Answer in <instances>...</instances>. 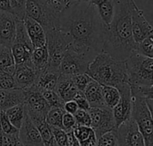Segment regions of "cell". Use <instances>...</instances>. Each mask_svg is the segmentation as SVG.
<instances>
[{
  "label": "cell",
  "instance_id": "6da1fadb",
  "mask_svg": "<svg viewBox=\"0 0 153 146\" xmlns=\"http://www.w3.org/2000/svg\"><path fill=\"white\" fill-rule=\"evenodd\" d=\"M58 29L71 37L70 47L75 51L91 59L102 52L106 25L91 3L74 1L59 13Z\"/></svg>",
  "mask_w": 153,
  "mask_h": 146
},
{
  "label": "cell",
  "instance_id": "7a4b0ae2",
  "mask_svg": "<svg viewBox=\"0 0 153 146\" xmlns=\"http://www.w3.org/2000/svg\"><path fill=\"white\" fill-rule=\"evenodd\" d=\"M135 4L134 0H114V13L110 23L106 26L102 52L117 60L125 61L135 50L131 22Z\"/></svg>",
  "mask_w": 153,
  "mask_h": 146
},
{
  "label": "cell",
  "instance_id": "3957f363",
  "mask_svg": "<svg viewBox=\"0 0 153 146\" xmlns=\"http://www.w3.org/2000/svg\"><path fill=\"white\" fill-rule=\"evenodd\" d=\"M86 74L101 85L117 87L127 83L126 62L117 60L107 53H99L90 63Z\"/></svg>",
  "mask_w": 153,
  "mask_h": 146
},
{
  "label": "cell",
  "instance_id": "277c9868",
  "mask_svg": "<svg viewBox=\"0 0 153 146\" xmlns=\"http://www.w3.org/2000/svg\"><path fill=\"white\" fill-rule=\"evenodd\" d=\"M125 62L130 86H153V58L134 52Z\"/></svg>",
  "mask_w": 153,
  "mask_h": 146
},
{
  "label": "cell",
  "instance_id": "5b68a950",
  "mask_svg": "<svg viewBox=\"0 0 153 146\" xmlns=\"http://www.w3.org/2000/svg\"><path fill=\"white\" fill-rule=\"evenodd\" d=\"M46 40L48 54V68L59 71L64 55L72 44V39L65 31L55 28L46 32Z\"/></svg>",
  "mask_w": 153,
  "mask_h": 146
},
{
  "label": "cell",
  "instance_id": "8992f818",
  "mask_svg": "<svg viewBox=\"0 0 153 146\" xmlns=\"http://www.w3.org/2000/svg\"><path fill=\"white\" fill-rule=\"evenodd\" d=\"M131 118L142 134L145 146H153L152 111L149 109L146 100L132 97Z\"/></svg>",
  "mask_w": 153,
  "mask_h": 146
},
{
  "label": "cell",
  "instance_id": "52a82bcc",
  "mask_svg": "<svg viewBox=\"0 0 153 146\" xmlns=\"http://www.w3.org/2000/svg\"><path fill=\"white\" fill-rule=\"evenodd\" d=\"M25 16L38 22L47 32L58 29L59 13L55 12L45 0H26Z\"/></svg>",
  "mask_w": 153,
  "mask_h": 146
},
{
  "label": "cell",
  "instance_id": "ba28073f",
  "mask_svg": "<svg viewBox=\"0 0 153 146\" xmlns=\"http://www.w3.org/2000/svg\"><path fill=\"white\" fill-rule=\"evenodd\" d=\"M11 50L15 65H32L30 58L33 47L27 34L23 20L17 19L15 39L11 46Z\"/></svg>",
  "mask_w": 153,
  "mask_h": 146
},
{
  "label": "cell",
  "instance_id": "9c48e42d",
  "mask_svg": "<svg viewBox=\"0 0 153 146\" xmlns=\"http://www.w3.org/2000/svg\"><path fill=\"white\" fill-rule=\"evenodd\" d=\"M24 90V106L26 113L30 120L46 118V115L50 107L42 96L41 91L35 85L25 88Z\"/></svg>",
  "mask_w": 153,
  "mask_h": 146
},
{
  "label": "cell",
  "instance_id": "30bf717a",
  "mask_svg": "<svg viewBox=\"0 0 153 146\" xmlns=\"http://www.w3.org/2000/svg\"><path fill=\"white\" fill-rule=\"evenodd\" d=\"M92 60L88 56L81 54L69 47L61 61L59 72L61 74L69 76L86 74L89 65Z\"/></svg>",
  "mask_w": 153,
  "mask_h": 146
},
{
  "label": "cell",
  "instance_id": "8fae6325",
  "mask_svg": "<svg viewBox=\"0 0 153 146\" xmlns=\"http://www.w3.org/2000/svg\"><path fill=\"white\" fill-rule=\"evenodd\" d=\"M91 118V127L99 138L102 135L116 130L112 109L107 106L93 107L88 110Z\"/></svg>",
  "mask_w": 153,
  "mask_h": 146
},
{
  "label": "cell",
  "instance_id": "7c38bea8",
  "mask_svg": "<svg viewBox=\"0 0 153 146\" xmlns=\"http://www.w3.org/2000/svg\"><path fill=\"white\" fill-rule=\"evenodd\" d=\"M119 93L120 98L117 105L112 109L113 117L116 124V129L127 121L131 118L132 111V95H131V87L128 83L119 84L116 87Z\"/></svg>",
  "mask_w": 153,
  "mask_h": 146
},
{
  "label": "cell",
  "instance_id": "4fadbf2b",
  "mask_svg": "<svg viewBox=\"0 0 153 146\" xmlns=\"http://www.w3.org/2000/svg\"><path fill=\"white\" fill-rule=\"evenodd\" d=\"M115 134L118 146H145L144 139L132 118L120 125Z\"/></svg>",
  "mask_w": 153,
  "mask_h": 146
},
{
  "label": "cell",
  "instance_id": "5bb4252c",
  "mask_svg": "<svg viewBox=\"0 0 153 146\" xmlns=\"http://www.w3.org/2000/svg\"><path fill=\"white\" fill-rule=\"evenodd\" d=\"M132 22V33L135 43H139L145 38L153 34V28L152 24L144 17L143 11L140 9L137 4L134 5L131 13Z\"/></svg>",
  "mask_w": 153,
  "mask_h": 146
},
{
  "label": "cell",
  "instance_id": "9a60e30c",
  "mask_svg": "<svg viewBox=\"0 0 153 146\" xmlns=\"http://www.w3.org/2000/svg\"><path fill=\"white\" fill-rule=\"evenodd\" d=\"M17 18L9 12L0 11V45L10 47L15 39Z\"/></svg>",
  "mask_w": 153,
  "mask_h": 146
},
{
  "label": "cell",
  "instance_id": "2e32d148",
  "mask_svg": "<svg viewBox=\"0 0 153 146\" xmlns=\"http://www.w3.org/2000/svg\"><path fill=\"white\" fill-rule=\"evenodd\" d=\"M18 137L22 146H44L38 128L30 119L27 113L21 127L19 128Z\"/></svg>",
  "mask_w": 153,
  "mask_h": 146
},
{
  "label": "cell",
  "instance_id": "e0dca14e",
  "mask_svg": "<svg viewBox=\"0 0 153 146\" xmlns=\"http://www.w3.org/2000/svg\"><path fill=\"white\" fill-rule=\"evenodd\" d=\"M39 73L34 69L32 65H15L13 74L16 88L25 89L35 84Z\"/></svg>",
  "mask_w": 153,
  "mask_h": 146
},
{
  "label": "cell",
  "instance_id": "ac0fdd59",
  "mask_svg": "<svg viewBox=\"0 0 153 146\" xmlns=\"http://www.w3.org/2000/svg\"><path fill=\"white\" fill-rule=\"evenodd\" d=\"M23 23L33 48L45 46L47 40L46 31L43 29V27L38 22L27 16L24 17Z\"/></svg>",
  "mask_w": 153,
  "mask_h": 146
},
{
  "label": "cell",
  "instance_id": "d6986e66",
  "mask_svg": "<svg viewBox=\"0 0 153 146\" xmlns=\"http://www.w3.org/2000/svg\"><path fill=\"white\" fill-rule=\"evenodd\" d=\"M54 91L57 93V95L61 98V100L65 102L68 101H72L78 92L75 87L72 76L61 74L58 77L56 85Z\"/></svg>",
  "mask_w": 153,
  "mask_h": 146
},
{
  "label": "cell",
  "instance_id": "ffe728a7",
  "mask_svg": "<svg viewBox=\"0 0 153 146\" xmlns=\"http://www.w3.org/2000/svg\"><path fill=\"white\" fill-rule=\"evenodd\" d=\"M24 102V90L20 88L0 90V110H6Z\"/></svg>",
  "mask_w": 153,
  "mask_h": 146
},
{
  "label": "cell",
  "instance_id": "44dd1931",
  "mask_svg": "<svg viewBox=\"0 0 153 146\" xmlns=\"http://www.w3.org/2000/svg\"><path fill=\"white\" fill-rule=\"evenodd\" d=\"M59 75H60L59 71L47 68L39 74L37 80L35 82V85L41 92L42 91H53L56 85Z\"/></svg>",
  "mask_w": 153,
  "mask_h": 146
},
{
  "label": "cell",
  "instance_id": "7402d4cb",
  "mask_svg": "<svg viewBox=\"0 0 153 146\" xmlns=\"http://www.w3.org/2000/svg\"><path fill=\"white\" fill-rule=\"evenodd\" d=\"M83 93L91 108L105 106L102 97V85L95 82L94 80H91L89 83V84L83 91Z\"/></svg>",
  "mask_w": 153,
  "mask_h": 146
},
{
  "label": "cell",
  "instance_id": "603a6c76",
  "mask_svg": "<svg viewBox=\"0 0 153 146\" xmlns=\"http://www.w3.org/2000/svg\"><path fill=\"white\" fill-rule=\"evenodd\" d=\"M88 2L96 7L100 19L108 26L114 13V0H88Z\"/></svg>",
  "mask_w": 153,
  "mask_h": 146
},
{
  "label": "cell",
  "instance_id": "cb8c5ba5",
  "mask_svg": "<svg viewBox=\"0 0 153 146\" xmlns=\"http://www.w3.org/2000/svg\"><path fill=\"white\" fill-rule=\"evenodd\" d=\"M31 64L34 69L39 74L48 68V54L46 45L39 48H33L31 52Z\"/></svg>",
  "mask_w": 153,
  "mask_h": 146
},
{
  "label": "cell",
  "instance_id": "d4e9b609",
  "mask_svg": "<svg viewBox=\"0 0 153 146\" xmlns=\"http://www.w3.org/2000/svg\"><path fill=\"white\" fill-rule=\"evenodd\" d=\"M15 64L10 47L0 45V72L13 74Z\"/></svg>",
  "mask_w": 153,
  "mask_h": 146
},
{
  "label": "cell",
  "instance_id": "484cf974",
  "mask_svg": "<svg viewBox=\"0 0 153 146\" xmlns=\"http://www.w3.org/2000/svg\"><path fill=\"white\" fill-rule=\"evenodd\" d=\"M31 121L38 128L44 146H57L53 137L51 127L47 123L46 118H39Z\"/></svg>",
  "mask_w": 153,
  "mask_h": 146
},
{
  "label": "cell",
  "instance_id": "4316f807",
  "mask_svg": "<svg viewBox=\"0 0 153 146\" xmlns=\"http://www.w3.org/2000/svg\"><path fill=\"white\" fill-rule=\"evenodd\" d=\"M6 117L8 118L9 121L11 124L19 129L24 120L25 115H26V110H25V106L23 103L13 106L6 110H4Z\"/></svg>",
  "mask_w": 153,
  "mask_h": 146
},
{
  "label": "cell",
  "instance_id": "83f0119b",
  "mask_svg": "<svg viewBox=\"0 0 153 146\" xmlns=\"http://www.w3.org/2000/svg\"><path fill=\"white\" fill-rule=\"evenodd\" d=\"M102 97L105 106L113 109L119 101L120 93L114 86L102 85Z\"/></svg>",
  "mask_w": 153,
  "mask_h": 146
},
{
  "label": "cell",
  "instance_id": "f1b7e54d",
  "mask_svg": "<svg viewBox=\"0 0 153 146\" xmlns=\"http://www.w3.org/2000/svg\"><path fill=\"white\" fill-rule=\"evenodd\" d=\"M65 114L63 108H50L46 115V121L50 127L62 128V118Z\"/></svg>",
  "mask_w": 153,
  "mask_h": 146
},
{
  "label": "cell",
  "instance_id": "f546056e",
  "mask_svg": "<svg viewBox=\"0 0 153 146\" xmlns=\"http://www.w3.org/2000/svg\"><path fill=\"white\" fill-rule=\"evenodd\" d=\"M152 35H150L149 37L145 38L143 40H142L139 43H136L135 45V50L134 52L153 58V38Z\"/></svg>",
  "mask_w": 153,
  "mask_h": 146
},
{
  "label": "cell",
  "instance_id": "4dcf8cb0",
  "mask_svg": "<svg viewBox=\"0 0 153 146\" xmlns=\"http://www.w3.org/2000/svg\"><path fill=\"white\" fill-rule=\"evenodd\" d=\"M132 97L153 100V86H130Z\"/></svg>",
  "mask_w": 153,
  "mask_h": 146
},
{
  "label": "cell",
  "instance_id": "1f68e13d",
  "mask_svg": "<svg viewBox=\"0 0 153 146\" xmlns=\"http://www.w3.org/2000/svg\"><path fill=\"white\" fill-rule=\"evenodd\" d=\"M41 93L50 108H63L65 102L61 100V98L57 95V93L54 90L42 91Z\"/></svg>",
  "mask_w": 153,
  "mask_h": 146
},
{
  "label": "cell",
  "instance_id": "d6a6232c",
  "mask_svg": "<svg viewBox=\"0 0 153 146\" xmlns=\"http://www.w3.org/2000/svg\"><path fill=\"white\" fill-rule=\"evenodd\" d=\"M12 13L18 19L23 20L25 17L26 0H8Z\"/></svg>",
  "mask_w": 153,
  "mask_h": 146
},
{
  "label": "cell",
  "instance_id": "836d02e7",
  "mask_svg": "<svg viewBox=\"0 0 153 146\" xmlns=\"http://www.w3.org/2000/svg\"><path fill=\"white\" fill-rule=\"evenodd\" d=\"M0 130L7 135H16L19 129L14 127L5 115L4 110H0Z\"/></svg>",
  "mask_w": 153,
  "mask_h": 146
},
{
  "label": "cell",
  "instance_id": "e575fe53",
  "mask_svg": "<svg viewBox=\"0 0 153 146\" xmlns=\"http://www.w3.org/2000/svg\"><path fill=\"white\" fill-rule=\"evenodd\" d=\"M72 132H73L74 137L79 141V143H81V142L86 140L91 135L93 130L91 127H86V126L75 124Z\"/></svg>",
  "mask_w": 153,
  "mask_h": 146
},
{
  "label": "cell",
  "instance_id": "d590c367",
  "mask_svg": "<svg viewBox=\"0 0 153 146\" xmlns=\"http://www.w3.org/2000/svg\"><path fill=\"white\" fill-rule=\"evenodd\" d=\"M54 140L57 146H67V132L60 127H51Z\"/></svg>",
  "mask_w": 153,
  "mask_h": 146
},
{
  "label": "cell",
  "instance_id": "8d00e7d4",
  "mask_svg": "<svg viewBox=\"0 0 153 146\" xmlns=\"http://www.w3.org/2000/svg\"><path fill=\"white\" fill-rule=\"evenodd\" d=\"M97 146H118L115 131L106 133L98 138Z\"/></svg>",
  "mask_w": 153,
  "mask_h": 146
},
{
  "label": "cell",
  "instance_id": "74e56055",
  "mask_svg": "<svg viewBox=\"0 0 153 146\" xmlns=\"http://www.w3.org/2000/svg\"><path fill=\"white\" fill-rule=\"evenodd\" d=\"M16 88L13 74L0 72V90H9Z\"/></svg>",
  "mask_w": 153,
  "mask_h": 146
},
{
  "label": "cell",
  "instance_id": "f35d334b",
  "mask_svg": "<svg viewBox=\"0 0 153 146\" xmlns=\"http://www.w3.org/2000/svg\"><path fill=\"white\" fill-rule=\"evenodd\" d=\"M45 1L57 13H62L64 10L69 7L74 2V0H45Z\"/></svg>",
  "mask_w": 153,
  "mask_h": 146
},
{
  "label": "cell",
  "instance_id": "ab89813d",
  "mask_svg": "<svg viewBox=\"0 0 153 146\" xmlns=\"http://www.w3.org/2000/svg\"><path fill=\"white\" fill-rule=\"evenodd\" d=\"M0 146H22L16 135H7L0 130Z\"/></svg>",
  "mask_w": 153,
  "mask_h": 146
},
{
  "label": "cell",
  "instance_id": "60d3db41",
  "mask_svg": "<svg viewBox=\"0 0 153 146\" xmlns=\"http://www.w3.org/2000/svg\"><path fill=\"white\" fill-rule=\"evenodd\" d=\"M72 78H73L75 87L77 88L78 91H81V92H83L85 88L87 87V85L89 84V83L92 80L87 74H76V75L72 76Z\"/></svg>",
  "mask_w": 153,
  "mask_h": 146
},
{
  "label": "cell",
  "instance_id": "b9f144b4",
  "mask_svg": "<svg viewBox=\"0 0 153 146\" xmlns=\"http://www.w3.org/2000/svg\"><path fill=\"white\" fill-rule=\"evenodd\" d=\"M74 117L76 124L82 125V126H86V127H91V118H90L88 111L82 110H78L74 114Z\"/></svg>",
  "mask_w": 153,
  "mask_h": 146
},
{
  "label": "cell",
  "instance_id": "7bdbcfd3",
  "mask_svg": "<svg viewBox=\"0 0 153 146\" xmlns=\"http://www.w3.org/2000/svg\"><path fill=\"white\" fill-rule=\"evenodd\" d=\"M73 101L77 104L78 106V109L79 110H86L88 111L90 110V104L83 93V92H81V91H78L76 92V94L74 95Z\"/></svg>",
  "mask_w": 153,
  "mask_h": 146
},
{
  "label": "cell",
  "instance_id": "ee69618b",
  "mask_svg": "<svg viewBox=\"0 0 153 146\" xmlns=\"http://www.w3.org/2000/svg\"><path fill=\"white\" fill-rule=\"evenodd\" d=\"M75 124L76 122H75L74 115L65 112L63 118H62V128L65 130L66 132H71L74 127L75 126Z\"/></svg>",
  "mask_w": 153,
  "mask_h": 146
},
{
  "label": "cell",
  "instance_id": "f6af8a7d",
  "mask_svg": "<svg viewBox=\"0 0 153 146\" xmlns=\"http://www.w3.org/2000/svg\"><path fill=\"white\" fill-rule=\"evenodd\" d=\"M63 109H64L65 112L69 113V114H72V115H74V114L79 110L77 104H76L73 100H72V101H65V102L64 103Z\"/></svg>",
  "mask_w": 153,
  "mask_h": 146
},
{
  "label": "cell",
  "instance_id": "bcb514c9",
  "mask_svg": "<svg viewBox=\"0 0 153 146\" xmlns=\"http://www.w3.org/2000/svg\"><path fill=\"white\" fill-rule=\"evenodd\" d=\"M97 142H98V137L96 136L94 131L91 133V135L84 141L81 142L80 145L81 146H97Z\"/></svg>",
  "mask_w": 153,
  "mask_h": 146
},
{
  "label": "cell",
  "instance_id": "7dc6e473",
  "mask_svg": "<svg viewBox=\"0 0 153 146\" xmlns=\"http://www.w3.org/2000/svg\"><path fill=\"white\" fill-rule=\"evenodd\" d=\"M67 146H81L79 141L74 137L73 132H67Z\"/></svg>",
  "mask_w": 153,
  "mask_h": 146
},
{
  "label": "cell",
  "instance_id": "c3c4849f",
  "mask_svg": "<svg viewBox=\"0 0 153 146\" xmlns=\"http://www.w3.org/2000/svg\"><path fill=\"white\" fill-rule=\"evenodd\" d=\"M0 11H5V12L12 13L8 0H0Z\"/></svg>",
  "mask_w": 153,
  "mask_h": 146
},
{
  "label": "cell",
  "instance_id": "681fc988",
  "mask_svg": "<svg viewBox=\"0 0 153 146\" xmlns=\"http://www.w3.org/2000/svg\"><path fill=\"white\" fill-rule=\"evenodd\" d=\"M74 1H77V2H88V0H74Z\"/></svg>",
  "mask_w": 153,
  "mask_h": 146
}]
</instances>
